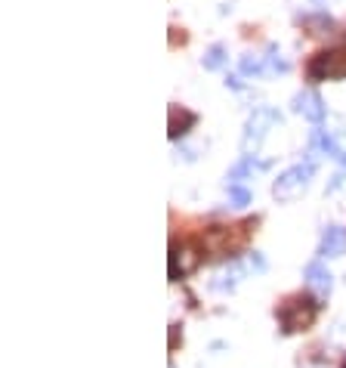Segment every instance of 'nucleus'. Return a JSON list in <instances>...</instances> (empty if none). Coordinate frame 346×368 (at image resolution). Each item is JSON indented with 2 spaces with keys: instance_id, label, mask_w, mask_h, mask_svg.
Segmentation results:
<instances>
[{
  "instance_id": "423d86ee",
  "label": "nucleus",
  "mask_w": 346,
  "mask_h": 368,
  "mask_svg": "<svg viewBox=\"0 0 346 368\" xmlns=\"http://www.w3.org/2000/svg\"><path fill=\"white\" fill-rule=\"evenodd\" d=\"M294 112H300L306 121L319 124L321 118H325V103H321V96L316 90H300L294 96Z\"/></svg>"
},
{
  "instance_id": "dca6fc26",
  "label": "nucleus",
  "mask_w": 346,
  "mask_h": 368,
  "mask_svg": "<svg viewBox=\"0 0 346 368\" xmlns=\"http://www.w3.org/2000/svg\"><path fill=\"white\" fill-rule=\"evenodd\" d=\"M343 368H346V365H343Z\"/></svg>"
},
{
  "instance_id": "9d476101",
  "label": "nucleus",
  "mask_w": 346,
  "mask_h": 368,
  "mask_svg": "<svg viewBox=\"0 0 346 368\" xmlns=\"http://www.w3.org/2000/svg\"><path fill=\"white\" fill-rule=\"evenodd\" d=\"M312 148H321V152L331 155V158L340 155V148H337L334 137H331V133H325V130H312Z\"/></svg>"
},
{
  "instance_id": "f257e3e1",
  "label": "nucleus",
  "mask_w": 346,
  "mask_h": 368,
  "mask_svg": "<svg viewBox=\"0 0 346 368\" xmlns=\"http://www.w3.org/2000/svg\"><path fill=\"white\" fill-rule=\"evenodd\" d=\"M316 316H319V303L312 300V297H294V300H288L285 307L278 310L281 328H285L288 334L309 328L312 322H316Z\"/></svg>"
},
{
  "instance_id": "20e7f679",
  "label": "nucleus",
  "mask_w": 346,
  "mask_h": 368,
  "mask_svg": "<svg viewBox=\"0 0 346 368\" xmlns=\"http://www.w3.org/2000/svg\"><path fill=\"white\" fill-rule=\"evenodd\" d=\"M275 124H281V115L275 112V108H269V106L254 108V115L248 118V127H245V148L260 146V139H263L266 133H269V127H275Z\"/></svg>"
},
{
  "instance_id": "9b49d317",
  "label": "nucleus",
  "mask_w": 346,
  "mask_h": 368,
  "mask_svg": "<svg viewBox=\"0 0 346 368\" xmlns=\"http://www.w3.org/2000/svg\"><path fill=\"white\" fill-rule=\"evenodd\" d=\"M223 65H226V46L214 44L204 53V68H207V72H217V68H223Z\"/></svg>"
},
{
  "instance_id": "f03ea898",
  "label": "nucleus",
  "mask_w": 346,
  "mask_h": 368,
  "mask_svg": "<svg viewBox=\"0 0 346 368\" xmlns=\"http://www.w3.org/2000/svg\"><path fill=\"white\" fill-rule=\"evenodd\" d=\"M309 77L312 81H340L346 77V50H321L309 59Z\"/></svg>"
},
{
  "instance_id": "2eb2a0df",
  "label": "nucleus",
  "mask_w": 346,
  "mask_h": 368,
  "mask_svg": "<svg viewBox=\"0 0 346 368\" xmlns=\"http://www.w3.org/2000/svg\"><path fill=\"white\" fill-rule=\"evenodd\" d=\"M250 263H254V266H257V269H260V272H263V269H266V263H263V257H257V254H254V257H250Z\"/></svg>"
},
{
  "instance_id": "4468645a",
  "label": "nucleus",
  "mask_w": 346,
  "mask_h": 368,
  "mask_svg": "<svg viewBox=\"0 0 346 368\" xmlns=\"http://www.w3.org/2000/svg\"><path fill=\"white\" fill-rule=\"evenodd\" d=\"M306 25L309 28H331V19H328V15H309V19H306Z\"/></svg>"
},
{
  "instance_id": "7ed1b4c3",
  "label": "nucleus",
  "mask_w": 346,
  "mask_h": 368,
  "mask_svg": "<svg viewBox=\"0 0 346 368\" xmlns=\"http://www.w3.org/2000/svg\"><path fill=\"white\" fill-rule=\"evenodd\" d=\"M309 177H312V161H306V164H294V167L285 170V174L275 179V186H272L275 198H278V201H290V198H297V195H300V192L306 189Z\"/></svg>"
},
{
  "instance_id": "0eeeda50",
  "label": "nucleus",
  "mask_w": 346,
  "mask_h": 368,
  "mask_svg": "<svg viewBox=\"0 0 346 368\" xmlns=\"http://www.w3.org/2000/svg\"><path fill=\"white\" fill-rule=\"evenodd\" d=\"M331 279H334V276L325 269V263H319V260H316V263L306 266V285H309L319 297H328V294H331V285H334Z\"/></svg>"
},
{
  "instance_id": "39448f33",
  "label": "nucleus",
  "mask_w": 346,
  "mask_h": 368,
  "mask_svg": "<svg viewBox=\"0 0 346 368\" xmlns=\"http://www.w3.org/2000/svg\"><path fill=\"white\" fill-rule=\"evenodd\" d=\"M198 263H201V254L195 248H188V245H170V279L173 281L186 279L188 272H195V269H198Z\"/></svg>"
},
{
  "instance_id": "ddd939ff",
  "label": "nucleus",
  "mask_w": 346,
  "mask_h": 368,
  "mask_svg": "<svg viewBox=\"0 0 346 368\" xmlns=\"http://www.w3.org/2000/svg\"><path fill=\"white\" fill-rule=\"evenodd\" d=\"M241 72L245 75H260L263 72V59L254 56V53H245V56H241Z\"/></svg>"
},
{
  "instance_id": "f8f14e48",
  "label": "nucleus",
  "mask_w": 346,
  "mask_h": 368,
  "mask_svg": "<svg viewBox=\"0 0 346 368\" xmlns=\"http://www.w3.org/2000/svg\"><path fill=\"white\" fill-rule=\"evenodd\" d=\"M229 198H232L235 208H248V205H250V192L241 189L238 183H229Z\"/></svg>"
},
{
  "instance_id": "1a4fd4ad",
  "label": "nucleus",
  "mask_w": 346,
  "mask_h": 368,
  "mask_svg": "<svg viewBox=\"0 0 346 368\" xmlns=\"http://www.w3.org/2000/svg\"><path fill=\"white\" fill-rule=\"evenodd\" d=\"M343 250H346V229L343 226H328L325 236H321L319 254L321 257H340Z\"/></svg>"
},
{
  "instance_id": "6e6552de",
  "label": "nucleus",
  "mask_w": 346,
  "mask_h": 368,
  "mask_svg": "<svg viewBox=\"0 0 346 368\" xmlns=\"http://www.w3.org/2000/svg\"><path fill=\"white\" fill-rule=\"evenodd\" d=\"M198 121L195 118V112H188V108L183 106H170V124H167V137L170 139H179V137H186L188 127Z\"/></svg>"
}]
</instances>
